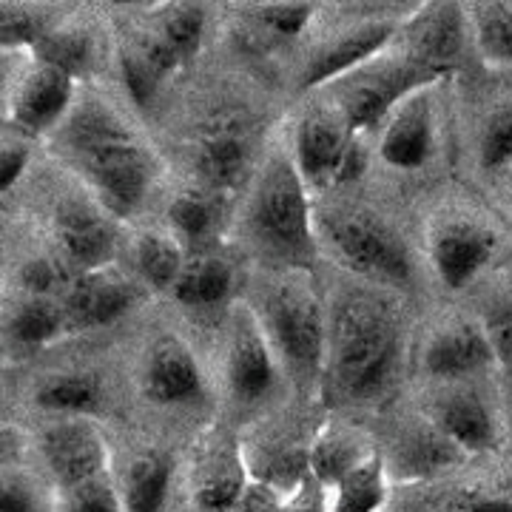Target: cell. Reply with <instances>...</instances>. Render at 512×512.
Wrapping results in <instances>:
<instances>
[{
	"mask_svg": "<svg viewBox=\"0 0 512 512\" xmlns=\"http://www.w3.org/2000/svg\"><path fill=\"white\" fill-rule=\"evenodd\" d=\"M311 211L305 180L291 163H274L256 188L251 228L256 239L279 256L299 259L311 254Z\"/></svg>",
	"mask_w": 512,
	"mask_h": 512,
	"instance_id": "3",
	"label": "cell"
},
{
	"mask_svg": "<svg viewBox=\"0 0 512 512\" xmlns=\"http://www.w3.org/2000/svg\"><path fill=\"white\" fill-rule=\"evenodd\" d=\"M55 231L63 259L74 268L86 271V274H94L114 254L111 225L86 205H77V202L63 205L57 211Z\"/></svg>",
	"mask_w": 512,
	"mask_h": 512,
	"instance_id": "11",
	"label": "cell"
},
{
	"mask_svg": "<svg viewBox=\"0 0 512 512\" xmlns=\"http://www.w3.org/2000/svg\"><path fill=\"white\" fill-rule=\"evenodd\" d=\"M325 484H319L316 478H302L299 490L279 507V512H328L325 504Z\"/></svg>",
	"mask_w": 512,
	"mask_h": 512,
	"instance_id": "41",
	"label": "cell"
},
{
	"mask_svg": "<svg viewBox=\"0 0 512 512\" xmlns=\"http://www.w3.org/2000/svg\"><path fill=\"white\" fill-rule=\"evenodd\" d=\"M202 29H205V15L200 6H177L165 15L157 37L185 63L188 57L197 55L202 43Z\"/></svg>",
	"mask_w": 512,
	"mask_h": 512,
	"instance_id": "28",
	"label": "cell"
},
{
	"mask_svg": "<svg viewBox=\"0 0 512 512\" xmlns=\"http://www.w3.org/2000/svg\"><path fill=\"white\" fill-rule=\"evenodd\" d=\"M0 512H37V501L23 481H6L0 490Z\"/></svg>",
	"mask_w": 512,
	"mask_h": 512,
	"instance_id": "42",
	"label": "cell"
},
{
	"mask_svg": "<svg viewBox=\"0 0 512 512\" xmlns=\"http://www.w3.org/2000/svg\"><path fill=\"white\" fill-rule=\"evenodd\" d=\"M313 9L308 3H276V6H265L259 12L262 26L276 37H296L302 35L305 23L311 20Z\"/></svg>",
	"mask_w": 512,
	"mask_h": 512,
	"instance_id": "38",
	"label": "cell"
},
{
	"mask_svg": "<svg viewBox=\"0 0 512 512\" xmlns=\"http://www.w3.org/2000/svg\"><path fill=\"white\" fill-rule=\"evenodd\" d=\"M245 490H248V484L242 478V470H237V464H228L220 473L202 478L194 501H197L200 512H234Z\"/></svg>",
	"mask_w": 512,
	"mask_h": 512,
	"instance_id": "29",
	"label": "cell"
},
{
	"mask_svg": "<svg viewBox=\"0 0 512 512\" xmlns=\"http://www.w3.org/2000/svg\"><path fill=\"white\" fill-rule=\"evenodd\" d=\"M330 345L342 390L350 396H373L399 365V322L379 296L348 293L333 313Z\"/></svg>",
	"mask_w": 512,
	"mask_h": 512,
	"instance_id": "2",
	"label": "cell"
},
{
	"mask_svg": "<svg viewBox=\"0 0 512 512\" xmlns=\"http://www.w3.org/2000/svg\"><path fill=\"white\" fill-rule=\"evenodd\" d=\"M476 37L487 60L512 66V12L501 3H484L476 9Z\"/></svg>",
	"mask_w": 512,
	"mask_h": 512,
	"instance_id": "27",
	"label": "cell"
},
{
	"mask_svg": "<svg viewBox=\"0 0 512 512\" xmlns=\"http://www.w3.org/2000/svg\"><path fill=\"white\" fill-rule=\"evenodd\" d=\"M265 316L282 356L302 373L316 370L325 353V322L316 296L302 285H279L268 293Z\"/></svg>",
	"mask_w": 512,
	"mask_h": 512,
	"instance_id": "6",
	"label": "cell"
},
{
	"mask_svg": "<svg viewBox=\"0 0 512 512\" xmlns=\"http://www.w3.org/2000/svg\"><path fill=\"white\" fill-rule=\"evenodd\" d=\"M146 396L157 404H188L202 399V373L194 356L177 339H163L151 350Z\"/></svg>",
	"mask_w": 512,
	"mask_h": 512,
	"instance_id": "12",
	"label": "cell"
},
{
	"mask_svg": "<svg viewBox=\"0 0 512 512\" xmlns=\"http://www.w3.org/2000/svg\"><path fill=\"white\" fill-rule=\"evenodd\" d=\"M137 268L154 288H171L183 274V256L174 239L146 234L137 242Z\"/></svg>",
	"mask_w": 512,
	"mask_h": 512,
	"instance_id": "26",
	"label": "cell"
},
{
	"mask_svg": "<svg viewBox=\"0 0 512 512\" xmlns=\"http://www.w3.org/2000/svg\"><path fill=\"white\" fill-rule=\"evenodd\" d=\"M66 265H69V262H63V259L40 256V259H32V262L23 265L20 282H23L26 291L37 293V296L60 291V288L69 285V268H66Z\"/></svg>",
	"mask_w": 512,
	"mask_h": 512,
	"instance_id": "36",
	"label": "cell"
},
{
	"mask_svg": "<svg viewBox=\"0 0 512 512\" xmlns=\"http://www.w3.org/2000/svg\"><path fill=\"white\" fill-rule=\"evenodd\" d=\"M43 456L52 476L66 487H80L103 476L106 470V441L86 421H69L52 427L43 436Z\"/></svg>",
	"mask_w": 512,
	"mask_h": 512,
	"instance_id": "8",
	"label": "cell"
},
{
	"mask_svg": "<svg viewBox=\"0 0 512 512\" xmlns=\"http://www.w3.org/2000/svg\"><path fill=\"white\" fill-rule=\"evenodd\" d=\"M330 512H379L387 498V481L379 456L359 458L333 487Z\"/></svg>",
	"mask_w": 512,
	"mask_h": 512,
	"instance_id": "21",
	"label": "cell"
},
{
	"mask_svg": "<svg viewBox=\"0 0 512 512\" xmlns=\"http://www.w3.org/2000/svg\"><path fill=\"white\" fill-rule=\"evenodd\" d=\"M66 512H123L120 498L106 478H94L66 493Z\"/></svg>",
	"mask_w": 512,
	"mask_h": 512,
	"instance_id": "37",
	"label": "cell"
},
{
	"mask_svg": "<svg viewBox=\"0 0 512 512\" xmlns=\"http://www.w3.org/2000/svg\"><path fill=\"white\" fill-rule=\"evenodd\" d=\"M251 160V126L239 114H220L197 140L194 163L211 188H228L242 177Z\"/></svg>",
	"mask_w": 512,
	"mask_h": 512,
	"instance_id": "10",
	"label": "cell"
},
{
	"mask_svg": "<svg viewBox=\"0 0 512 512\" xmlns=\"http://www.w3.org/2000/svg\"><path fill=\"white\" fill-rule=\"evenodd\" d=\"M436 424L461 453H484L495 444L493 416L473 393L450 396L439 407Z\"/></svg>",
	"mask_w": 512,
	"mask_h": 512,
	"instance_id": "20",
	"label": "cell"
},
{
	"mask_svg": "<svg viewBox=\"0 0 512 512\" xmlns=\"http://www.w3.org/2000/svg\"><path fill=\"white\" fill-rule=\"evenodd\" d=\"M436 77H441V72L421 66L413 57L402 63L376 66L370 72H359L339 92L342 117L348 128L376 126L384 114L399 109V100L413 97L421 86L433 83Z\"/></svg>",
	"mask_w": 512,
	"mask_h": 512,
	"instance_id": "5",
	"label": "cell"
},
{
	"mask_svg": "<svg viewBox=\"0 0 512 512\" xmlns=\"http://www.w3.org/2000/svg\"><path fill=\"white\" fill-rule=\"evenodd\" d=\"M29 163V151L26 148H3V157H0V188L9 191L12 185L18 183L20 171Z\"/></svg>",
	"mask_w": 512,
	"mask_h": 512,
	"instance_id": "44",
	"label": "cell"
},
{
	"mask_svg": "<svg viewBox=\"0 0 512 512\" xmlns=\"http://www.w3.org/2000/svg\"><path fill=\"white\" fill-rule=\"evenodd\" d=\"M481 168L484 171H498L512 160V106H504L490 117V123L481 134Z\"/></svg>",
	"mask_w": 512,
	"mask_h": 512,
	"instance_id": "32",
	"label": "cell"
},
{
	"mask_svg": "<svg viewBox=\"0 0 512 512\" xmlns=\"http://www.w3.org/2000/svg\"><path fill=\"white\" fill-rule=\"evenodd\" d=\"M103 387L92 373H72L63 379H52L37 390L35 402L57 413H92L100 407Z\"/></svg>",
	"mask_w": 512,
	"mask_h": 512,
	"instance_id": "24",
	"label": "cell"
},
{
	"mask_svg": "<svg viewBox=\"0 0 512 512\" xmlns=\"http://www.w3.org/2000/svg\"><path fill=\"white\" fill-rule=\"evenodd\" d=\"M168 220H171L174 231L180 237L197 242V239L208 237V231L214 225V205H211V200L200 197V194H183V197H177V200L171 202Z\"/></svg>",
	"mask_w": 512,
	"mask_h": 512,
	"instance_id": "31",
	"label": "cell"
},
{
	"mask_svg": "<svg viewBox=\"0 0 512 512\" xmlns=\"http://www.w3.org/2000/svg\"><path fill=\"white\" fill-rule=\"evenodd\" d=\"M231 285H234V274L228 262L202 256L183 265V274L174 285V293L188 308H208V305H220L231 293Z\"/></svg>",
	"mask_w": 512,
	"mask_h": 512,
	"instance_id": "23",
	"label": "cell"
},
{
	"mask_svg": "<svg viewBox=\"0 0 512 512\" xmlns=\"http://www.w3.org/2000/svg\"><path fill=\"white\" fill-rule=\"evenodd\" d=\"M296 163L308 183H350L365 171V151L333 117L313 111L296 131Z\"/></svg>",
	"mask_w": 512,
	"mask_h": 512,
	"instance_id": "7",
	"label": "cell"
},
{
	"mask_svg": "<svg viewBox=\"0 0 512 512\" xmlns=\"http://www.w3.org/2000/svg\"><path fill=\"white\" fill-rule=\"evenodd\" d=\"M487 342L493 348V359H498L501 365H512V302L498 305L490 316H487Z\"/></svg>",
	"mask_w": 512,
	"mask_h": 512,
	"instance_id": "39",
	"label": "cell"
},
{
	"mask_svg": "<svg viewBox=\"0 0 512 512\" xmlns=\"http://www.w3.org/2000/svg\"><path fill=\"white\" fill-rule=\"evenodd\" d=\"M393 37V26L390 23H370L362 26L356 32H348L339 40L328 43L322 52H316L311 60V66L302 74V89H313V86H322L339 74L350 72L356 66H365L367 60L373 55H379L387 40Z\"/></svg>",
	"mask_w": 512,
	"mask_h": 512,
	"instance_id": "16",
	"label": "cell"
},
{
	"mask_svg": "<svg viewBox=\"0 0 512 512\" xmlns=\"http://www.w3.org/2000/svg\"><path fill=\"white\" fill-rule=\"evenodd\" d=\"M467 512H512L510 498H490V501H478Z\"/></svg>",
	"mask_w": 512,
	"mask_h": 512,
	"instance_id": "45",
	"label": "cell"
},
{
	"mask_svg": "<svg viewBox=\"0 0 512 512\" xmlns=\"http://www.w3.org/2000/svg\"><path fill=\"white\" fill-rule=\"evenodd\" d=\"M123 83L137 106H148L160 89L163 77L154 72V66L148 63L140 49H131L123 55Z\"/></svg>",
	"mask_w": 512,
	"mask_h": 512,
	"instance_id": "35",
	"label": "cell"
},
{
	"mask_svg": "<svg viewBox=\"0 0 512 512\" xmlns=\"http://www.w3.org/2000/svg\"><path fill=\"white\" fill-rule=\"evenodd\" d=\"M0 32L6 46H35L40 43V20L20 9H6L0 20Z\"/></svg>",
	"mask_w": 512,
	"mask_h": 512,
	"instance_id": "40",
	"label": "cell"
},
{
	"mask_svg": "<svg viewBox=\"0 0 512 512\" xmlns=\"http://www.w3.org/2000/svg\"><path fill=\"white\" fill-rule=\"evenodd\" d=\"M356 461H359V456H356V450L350 447L348 441H339V439L316 441V447H313V453H311L313 478H316L319 484H330V487H336V481L345 476Z\"/></svg>",
	"mask_w": 512,
	"mask_h": 512,
	"instance_id": "33",
	"label": "cell"
},
{
	"mask_svg": "<svg viewBox=\"0 0 512 512\" xmlns=\"http://www.w3.org/2000/svg\"><path fill=\"white\" fill-rule=\"evenodd\" d=\"M433 151V114L427 97L413 94L396 109L382 137L384 163L413 171L427 163Z\"/></svg>",
	"mask_w": 512,
	"mask_h": 512,
	"instance_id": "14",
	"label": "cell"
},
{
	"mask_svg": "<svg viewBox=\"0 0 512 512\" xmlns=\"http://www.w3.org/2000/svg\"><path fill=\"white\" fill-rule=\"evenodd\" d=\"M333 254L348 265L350 271L367 276L373 282L404 285L413 276L410 256L402 239L396 237L384 222L367 214H333L325 222Z\"/></svg>",
	"mask_w": 512,
	"mask_h": 512,
	"instance_id": "4",
	"label": "cell"
},
{
	"mask_svg": "<svg viewBox=\"0 0 512 512\" xmlns=\"http://www.w3.org/2000/svg\"><path fill=\"white\" fill-rule=\"evenodd\" d=\"M458 453L461 450L441 430H427V433H419L407 441L404 461L413 473H433V470H441L444 464H453Z\"/></svg>",
	"mask_w": 512,
	"mask_h": 512,
	"instance_id": "30",
	"label": "cell"
},
{
	"mask_svg": "<svg viewBox=\"0 0 512 512\" xmlns=\"http://www.w3.org/2000/svg\"><path fill=\"white\" fill-rule=\"evenodd\" d=\"M40 55H43V63L57 66L74 77V72L86 69V63L92 57V46H89L86 35H57L46 37L40 43Z\"/></svg>",
	"mask_w": 512,
	"mask_h": 512,
	"instance_id": "34",
	"label": "cell"
},
{
	"mask_svg": "<svg viewBox=\"0 0 512 512\" xmlns=\"http://www.w3.org/2000/svg\"><path fill=\"white\" fill-rule=\"evenodd\" d=\"M228 382L237 402L245 404L265 399L268 390L274 387V359L254 322L237 325L231 359H228Z\"/></svg>",
	"mask_w": 512,
	"mask_h": 512,
	"instance_id": "17",
	"label": "cell"
},
{
	"mask_svg": "<svg viewBox=\"0 0 512 512\" xmlns=\"http://www.w3.org/2000/svg\"><path fill=\"white\" fill-rule=\"evenodd\" d=\"M66 328V313L49 299H32L26 305H20L18 313L12 316V336L23 348H43L46 342H52L60 336V330Z\"/></svg>",
	"mask_w": 512,
	"mask_h": 512,
	"instance_id": "25",
	"label": "cell"
},
{
	"mask_svg": "<svg viewBox=\"0 0 512 512\" xmlns=\"http://www.w3.org/2000/svg\"><path fill=\"white\" fill-rule=\"evenodd\" d=\"M134 291L126 282L100 274H83L66 291V328L89 330L109 325L131 308Z\"/></svg>",
	"mask_w": 512,
	"mask_h": 512,
	"instance_id": "13",
	"label": "cell"
},
{
	"mask_svg": "<svg viewBox=\"0 0 512 512\" xmlns=\"http://www.w3.org/2000/svg\"><path fill=\"white\" fill-rule=\"evenodd\" d=\"M490 359H493V348L487 342L484 328L456 325L430 342L424 365L439 379H458V376H470L484 365H490Z\"/></svg>",
	"mask_w": 512,
	"mask_h": 512,
	"instance_id": "19",
	"label": "cell"
},
{
	"mask_svg": "<svg viewBox=\"0 0 512 512\" xmlns=\"http://www.w3.org/2000/svg\"><path fill=\"white\" fill-rule=\"evenodd\" d=\"M63 146L109 211L131 214L143 202L154 177L151 154L106 106L92 100L74 111Z\"/></svg>",
	"mask_w": 512,
	"mask_h": 512,
	"instance_id": "1",
	"label": "cell"
},
{
	"mask_svg": "<svg viewBox=\"0 0 512 512\" xmlns=\"http://www.w3.org/2000/svg\"><path fill=\"white\" fill-rule=\"evenodd\" d=\"M495 245L498 237L478 222H447L433 237V268L450 291H458L490 262Z\"/></svg>",
	"mask_w": 512,
	"mask_h": 512,
	"instance_id": "9",
	"label": "cell"
},
{
	"mask_svg": "<svg viewBox=\"0 0 512 512\" xmlns=\"http://www.w3.org/2000/svg\"><path fill=\"white\" fill-rule=\"evenodd\" d=\"M171 476L174 461L165 453H146L137 458L128 470L126 512H163Z\"/></svg>",
	"mask_w": 512,
	"mask_h": 512,
	"instance_id": "22",
	"label": "cell"
},
{
	"mask_svg": "<svg viewBox=\"0 0 512 512\" xmlns=\"http://www.w3.org/2000/svg\"><path fill=\"white\" fill-rule=\"evenodd\" d=\"M279 498L271 487H265V484H254V487H248L245 495H242V501L237 504V510L234 512H279Z\"/></svg>",
	"mask_w": 512,
	"mask_h": 512,
	"instance_id": "43",
	"label": "cell"
},
{
	"mask_svg": "<svg viewBox=\"0 0 512 512\" xmlns=\"http://www.w3.org/2000/svg\"><path fill=\"white\" fill-rule=\"evenodd\" d=\"M410 57L419 60L421 66L447 72L450 63L461 52V12L456 6H430L410 23Z\"/></svg>",
	"mask_w": 512,
	"mask_h": 512,
	"instance_id": "18",
	"label": "cell"
},
{
	"mask_svg": "<svg viewBox=\"0 0 512 512\" xmlns=\"http://www.w3.org/2000/svg\"><path fill=\"white\" fill-rule=\"evenodd\" d=\"M74 94L72 74L43 63L18 94L15 103V123L29 134H40L66 114Z\"/></svg>",
	"mask_w": 512,
	"mask_h": 512,
	"instance_id": "15",
	"label": "cell"
}]
</instances>
